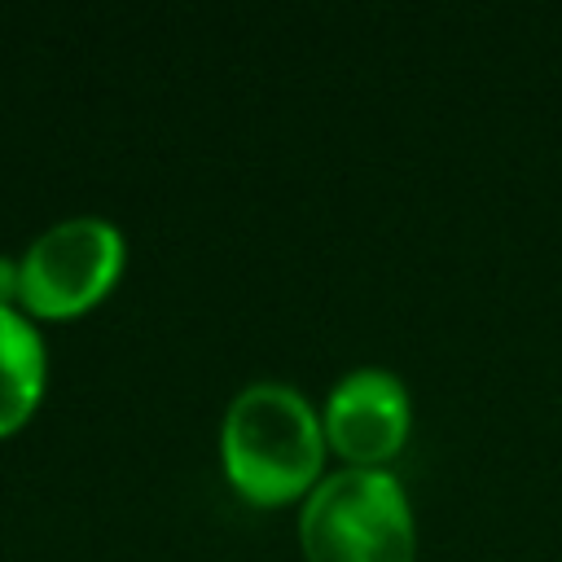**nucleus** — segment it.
<instances>
[{
  "mask_svg": "<svg viewBox=\"0 0 562 562\" xmlns=\"http://www.w3.org/2000/svg\"><path fill=\"white\" fill-rule=\"evenodd\" d=\"M303 562H417V509L395 470L334 465L299 505Z\"/></svg>",
  "mask_w": 562,
  "mask_h": 562,
  "instance_id": "2",
  "label": "nucleus"
},
{
  "mask_svg": "<svg viewBox=\"0 0 562 562\" xmlns=\"http://www.w3.org/2000/svg\"><path fill=\"white\" fill-rule=\"evenodd\" d=\"M48 347L40 321L22 307H0V439L18 435L44 404Z\"/></svg>",
  "mask_w": 562,
  "mask_h": 562,
  "instance_id": "5",
  "label": "nucleus"
},
{
  "mask_svg": "<svg viewBox=\"0 0 562 562\" xmlns=\"http://www.w3.org/2000/svg\"><path fill=\"white\" fill-rule=\"evenodd\" d=\"M0 307H22V263L0 250Z\"/></svg>",
  "mask_w": 562,
  "mask_h": 562,
  "instance_id": "6",
  "label": "nucleus"
},
{
  "mask_svg": "<svg viewBox=\"0 0 562 562\" xmlns=\"http://www.w3.org/2000/svg\"><path fill=\"white\" fill-rule=\"evenodd\" d=\"M321 426L329 457L356 470H391L413 435L408 382L386 364L347 369L321 400Z\"/></svg>",
  "mask_w": 562,
  "mask_h": 562,
  "instance_id": "4",
  "label": "nucleus"
},
{
  "mask_svg": "<svg viewBox=\"0 0 562 562\" xmlns=\"http://www.w3.org/2000/svg\"><path fill=\"white\" fill-rule=\"evenodd\" d=\"M215 448L228 487L259 509L303 505L329 474L321 404L281 378H255L224 404Z\"/></svg>",
  "mask_w": 562,
  "mask_h": 562,
  "instance_id": "1",
  "label": "nucleus"
},
{
  "mask_svg": "<svg viewBox=\"0 0 562 562\" xmlns=\"http://www.w3.org/2000/svg\"><path fill=\"white\" fill-rule=\"evenodd\" d=\"M22 312L40 325H61L92 312L127 268V233L110 215H66L40 228L22 255Z\"/></svg>",
  "mask_w": 562,
  "mask_h": 562,
  "instance_id": "3",
  "label": "nucleus"
}]
</instances>
